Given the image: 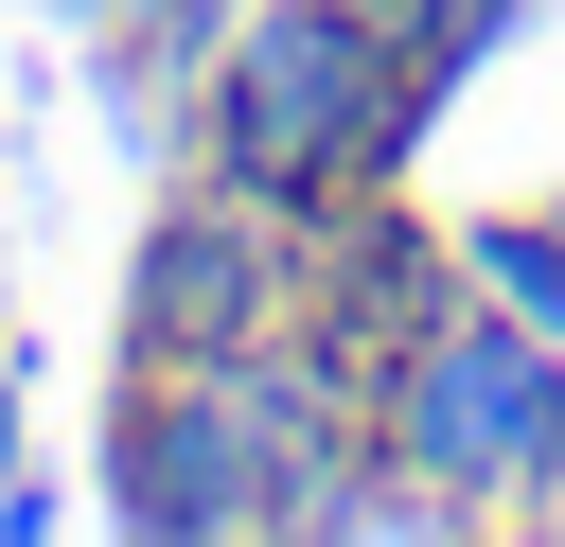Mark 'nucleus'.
Returning <instances> with one entry per match:
<instances>
[{
    "label": "nucleus",
    "mask_w": 565,
    "mask_h": 547,
    "mask_svg": "<svg viewBox=\"0 0 565 547\" xmlns=\"http://www.w3.org/2000/svg\"><path fill=\"white\" fill-rule=\"evenodd\" d=\"M230 18H247V0H124L106 35H124V53H159V71H212V35H230Z\"/></svg>",
    "instance_id": "423d86ee"
},
{
    "label": "nucleus",
    "mask_w": 565,
    "mask_h": 547,
    "mask_svg": "<svg viewBox=\"0 0 565 547\" xmlns=\"http://www.w3.org/2000/svg\"><path fill=\"white\" fill-rule=\"evenodd\" d=\"M53 18H88V35H106V18H124V0H53Z\"/></svg>",
    "instance_id": "0eeeda50"
},
{
    "label": "nucleus",
    "mask_w": 565,
    "mask_h": 547,
    "mask_svg": "<svg viewBox=\"0 0 565 547\" xmlns=\"http://www.w3.org/2000/svg\"><path fill=\"white\" fill-rule=\"evenodd\" d=\"M424 159V88H406V35L371 0H247L194 71V176L265 194V212H335V194H388Z\"/></svg>",
    "instance_id": "f03ea898"
},
{
    "label": "nucleus",
    "mask_w": 565,
    "mask_h": 547,
    "mask_svg": "<svg viewBox=\"0 0 565 547\" xmlns=\"http://www.w3.org/2000/svg\"><path fill=\"white\" fill-rule=\"evenodd\" d=\"M371 459L441 476L477 529H565V335H530L512 300L459 282L371 371Z\"/></svg>",
    "instance_id": "7ed1b4c3"
},
{
    "label": "nucleus",
    "mask_w": 565,
    "mask_h": 547,
    "mask_svg": "<svg viewBox=\"0 0 565 547\" xmlns=\"http://www.w3.org/2000/svg\"><path fill=\"white\" fill-rule=\"evenodd\" d=\"M353 441H371V371L335 335H247V353H177V371L124 353L106 512L159 547H247V529H300Z\"/></svg>",
    "instance_id": "f257e3e1"
},
{
    "label": "nucleus",
    "mask_w": 565,
    "mask_h": 547,
    "mask_svg": "<svg viewBox=\"0 0 565 547\" xmlns=\"http://www.w3.org/2000/svg\"><path fill=\"white\" fill-rule=\"evenodd\" d=\"M459 282L512 300L530 335H565V212H477V229H459Z\"/></svg>",
    "instance_id": "39448f33"
},
{
    "label": "nucleus",
    "mask_w": 565,
    "mask_h": 547,
    "mask_svg": "<svg viewBox=\"0 0 565 547\" xmlns=\"http://www.w3.org/2000/svg\"><path fill=\"white\" fill-rule=\"evenodd\" d=\"M300 265H318V212H265L230 176H177L124 247V353L177 371V353H247V335H300Z\"/></svg>",
    "instance_id": "20e7f679"
},
{
    "label": "nucleus",
    "mask_w": 565,
    "mask_h": 547,
    "mask_svg": "<svg viewBox=\"0 0 565 547\" xmlns=\"http://www.w3.org/2000/svg\"><path fill=\"white\" fill-rule=\"evenodd\" d=\"M0 476H18V388H0Z\"/></svg>",
    "instance_id": "6e6552de"
}]
</instances>
